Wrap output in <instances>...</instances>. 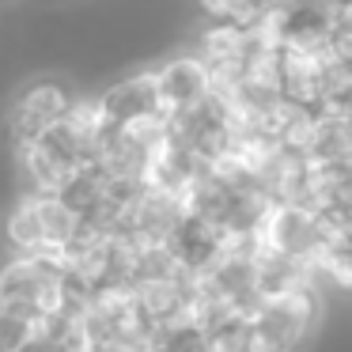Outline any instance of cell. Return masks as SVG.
Listing matches in <instances>:
<instances>
[{"label": "cell", "mask_w": 352, "mask_h": 352, "mask_svg": "<svg viewBox=\"0 0 352 352\" xmlns=\"http://www.w3.org/2000/svg\"><path fill=\"white\" fill-rule=\"evenodd\" d=\"M65 273L57 258H12L0 269V311L42 322L65 307Z\"/></svg>", "instance_id": "cell-1"}, {"label": "cell", "mask_w": 352, "mask_h": 352, "mask_svg": "<svg viewBox=\"0 0 352 352\" xmlns=\"http://www.w3.org/2000/svg\"><path fill=\"white\" fill-rule=\"evenodd\" d=\"M314 314H318L314 292H292V296L258 303L250 314L258 352H299L311 337Z\"/></svg>", "instance_id": "cell-2"}, {"label": "cell", "mask_w": 352, "mask_h": 352, "mask_svg": "<svg viewBox=\"0 0 352 352\" xmlns=\"http://www.w3.org/2000/svg\"><path fill=\"white\" fill-rule=\"evenodd\" d=\"M155 95H160L163 114H186V110L201 107L212 95V76L201 65L197 54H182L163 61L160 69H152Z\"/></svg>", "instance_id": "cell-3"}, {"label": "cell", "mask_w": 352, "mask_h": 352, "mask_svg": "<svg viewBox=\"0 0 352 352\" xmlns=\"http://www.w3.org/2000/svg\"><path fill=\"white\" fill-rule=\"evenodd\" d=\"M19 148V167H23L27 182H31V193H61L65 186L72 182L84 163L76 155H69L54 137H38V140H27V144H16Z\"/></svg>", "instance_id": "cell-4"}, {"label": "cell", "mask_w": 352, "mask_h": 352, "mask_svg": "<svg viewBox=\"0 0 352 352\" xmlns=\"http://www.w3.org/2000/svg\"><path fill=\"white\" fill-rule=\"evenodd\" d=\"M65 107H69V91L61 84H50V80L31 84L12 107V137H16V144L46 137L61 122Z\"/></svg>", "instance_id": "cell-5"}, {"label": "cell", "mask_w": 352, "mask_h": 352, "mask_svg": "<svg viewBox=\"0 0 352 352\" xmlns=\"http://www.w3.org/2000/svg\"><path fill=\"white\" fill-rule=\"evenodd\" d=\"M99 102H102V114H107L110 125H125V122H137V118L163 114L152 72H137V76L118 80L110 91L99 95Z\"/></svg>", "instance_id": "cell-6"}, {"label": "cell", "mask_w": 352, "mask_h": 352, "mask_svg": "<svg viewBox=\"0 0 352 352\" xmlns=\"http://www.w3.org/2000/svg\"><path fill=\"white\" fill-rule=\"evenodd\" d=\"M205 337H208V352H258L250 314H231L228 322L212 326Z\"/></svg>", "instance_id": "cell-7"}, {"label": "cell", "mask_w": 352, "mask_h": 352, "mask_svg": "<svg viewBox=\"0 0 352 352\" xmlns=\"http://www.w3.org/2000/svg\"><path fill=\"white\" fill-rule=\"evenodd\" d=\"M261 8H269L265 0H201V12L208 16V23L250 27L261 16Z\"/></svg>", "instance_id": "cell-8"}, {"label": "cell", "mask_w": 352, "mask_h": 352, "mask_svg": "<svg viewBox=\"0 0 352 352\" xmlns=\"http://www.w3.org/2000/svg\"><path fill=\"white\" fill-rule=\"evenodd\" d=\"M42 322L19 318V314H4L0 311V352H23L27 344L38 337Z\"/></svg>", "instance_id": "cell-9"}]
</instances>
